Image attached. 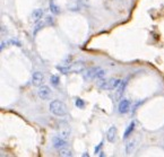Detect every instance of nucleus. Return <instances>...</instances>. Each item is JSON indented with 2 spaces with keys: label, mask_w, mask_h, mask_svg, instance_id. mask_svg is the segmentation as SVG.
Listing matches in <instances>:
<instances>
[{
  "label": "nucleus",
  "mask_w": 164,
  "mask_h": 157,
  "mask_svg": "<svg viewBox=\"0 0 164 157\" xmlns=\"http://www.w3.org/2000/svg\"><path fill=\"white\" fill-rule=\"evenodd\" d=\"M49 110L56 117H65L67 113V106L59 99H53L49 105Z\"/></svg>",
  "instance_id": "nucleus-1"
},
{
  "label": "nucleus",
  "mask_w": 164,
  "mask_h": 157,
  "mask_svg": "<svg viewBox=\"0 0 164 157\" xmlns=\"http://www.w3.org/2000/svg\"><path fill=\"white\" fill-rule=\"evenodd\" d=\"M105 70L100 68V67H95L92 69H88L84 72V78L86 80H92V79H103L105 77Z\"/></svg>",
  "instance_id": "nucleus-2"
},
{
  "label": "nucleus",
  "mask_w": 164,
  "mask_h": 157,
  "mask_svg": "<svg viewBox=\"0 0 164 157\" xmlns=\"http://www.w3.org/2000/svg\"><path fill=\"white\" fill-rule=\"evenodd\" d=\"M120 83H121V80L117 79V78H111V79H104L103 78V79H98V86L101 89L112 91V89H116Z\"/></svg>",
  "instance_id": "nucleus-3"
},
{
  "label": "nucleus",
  "mask_w": 164,
  "mask_h": 157,
  "mask_svg": "<svg viewBox=\"0 0 164 157\" xmlns=\"http://www.w3.org/2000/svg\"><path fill=\"white\" fill-rule=\"evenodd\" d=\"M84 69H85V61H83V60H77V61L72 62L71 64H68L69 74H71V72L78 74V72L84 71Z\"/></svg>",
  "instance_id": "nucleus-4"
},
{
  "label": "nucleus",
  "mask_w": 164,
  "mask_h": 157,
  "mask_svg": "<svg viewBox=\"0 0 164 157\" xmlns=\"http://www.w3.org/2000/svg\"><path fill=\"white\" fill-rule=\"evenodd\" d=\"M51 94H52V92H51V89H50V87H49V86L42 85V86H40V87H39L37 96H39L42 101H46V99H49V98L51 97Z\"/></svg>",
  "instance_id": "nucleus-5"
},
{
  "label": "nucleus",
  "mask_w": 164,
  "mask_h": 157,
  "mask_svg": "<svg viewBox=\"0 0 164 157\" xmlns=\"http://www.w3.org/2000/svg\"><path fill=\"white\" fill-rule=\"evenodd\" d=\"M131 106V102L127 98H122L120 102H119V105H118V111L119 113L121 114H126L129 112Z\"/></svg>",
  "instance_id": "nucleus-6"
},
{
  "label": "nucleus",
  "mask_w": 164,
  "mask_h": 157,
  "mask_svg": "<svg viewBox=\"0 0 164 157\" xmlns=\"http://www.w3.org/2000/svg\"><path fill=\"white\" fill-rule=\"evenodd\" d=\"M52 145L56 149H62V148L67 147L68 144H67L66 138L61 137V136H56L52 138Z\"/></svg>",
  "instance_id": "nucleus-7"
},
{
  "label": "nucleus",
  "mask_w": 164,
  "mask_h": 157,
  "mask_svg": "<svg viewBox=\"0 0 164 157\" xmlns=\"http://www.w3.org/2000/svg\"><path fill=\"white\" fill-rule=\"evenodd\" d=\"M44 83V76L41 71H35L33 72L32 75V84L33 86H36V87H40L42 86Z\"/></svg>",
  "instance_id": "nucleus-8"
},
{
  "label": "nucleus",
  "mask_w": 164,
  "mask_h": 157,
  "mask_svg": "<svg viewBox=\"0 0 164 157\" xmlns=\"http://www.w3.org/2000/svg\"><path fill=\"white\" fill-rule=\"evenodd\" d=\"M137 148V140L136 139H131L126 144V154L127 155H131Z\"/></svg>",
  "instance_id": "nucleus-9"
},
{
  "label": "nucleus",
  "mask_w": 164,
  "mask_h": 157,
  "mask_svg": "<svg viewBox=\"0 0 164 157\" xmlns=\"http://www.w3.org/2000/svg\"><path fill=\"white\" fill-rule=\"evenodd\" d=\"M106 139H108L110 142H114V141H116V139H117V128L114 126H112L108 130Z\"/></svg>",
  "instance_id": "nucleus-10"
},
{
  "label": "nucleus",
  "mask_w": 164,
  "mask_h": 157,
  "mask_svg": "<svg viewBox=\"0 0 164 157\" xmlns=\"http://www.w3.org/2000/svg\"><path fill=\"white\" fill-rule=\"evenodd\" d=\"M135 128H136V122L135 121H132L129 126L127 127V129L125 130V133H123V139L126 140V139H128L129 137L131 136V133H132V131L135 130Z\"/></svg>",
  "instance_id": "nucleus-11"
},
{
  "label": "nucleus",
  "mask_w": 164,
  "mask_h": 157,
  "mask_svg": "<svg viewBox=\"0 0 164 157\" xmlns=\"http://www.w3.org/2000/svg\"><path fill=\"white\" fill-rule=\"evenodd\" d=\"M42 16H43V9L37 8V9H34V10H33L32 17L34 21H41Z\"/></svg>",
  "instance_id": "nucleus-12"
},
{
  "label": "nucleus",
  "mask_w": 164,
  "mask_h": 157,
  "mask_svg": "<svg viewBox=\"0 0 164 157\" xmlns=\"http://www.w3.org/2000/svg\"><path fill=\"white\" fill-rule=\"evenodd\" d=\"M126 86H127V81H126V80H121V83L119 84V86L116 88V91H117V96H118V97H120V96L122 95L125 88H126Z\"/></svg>",
  "instance_id": "nucleus-13"
},
{
  "label": "nucleus",
  "mask_w": 164,
  "mask_h": 157,
  "mask_svg": "<svg viewBox=\"0 0 164 157\" xmlns=\"http://www.w3.org/2000/svg\"><path fill=\"white\" fill-rule=\"evenodd\" d=\"M69 133H70V128L68 125H64V127L61 128V130H60V136L61 137H64V138H67L68 136H69Z\"/></svg>",
  "instance_id": "nucleus-14"
},
{
  "label": "nucleus",
  "mask_w": 164,
  "mask_h": 157,
  "mask_svg": "<svg viewBox=\"0 0 164 157\" xmlns=\"http://www.w3.org/2000/svg\"><path fill=\"white\" fill-rule=\"evenodd\" d=\"M50 10H51L53 14H56V15L60 14V8H59V6H57L53 1H50Z\"/></svg>",
  "instance_id": "nucleus-15"
},
{
  "label": "nucleus",
  "mask_w": 164,
  "mask_h": 157,
  "mask_svg": "<svg viewBox=\"0 0 164 157\" xmlns=\"http://www.w3.org/2000/svg\"><path fill=\"white\" fill-rule=\"evenodd\" d=\"M50 81H51V84H52L53 86H58L59 83H60V78H59V76H57V75H52L51 78H50Z\"/></svg>",
  "instance_id": "nucleus-16"
},
{
  "label": "nucleus",
  "mask_w": 164,
  "mask_h": 157,
  "mask_svg": "<svg viewBox=\"0 0 164 157\" xmlns=\"http://www.w3.org/2000/svg\"><path fill=\"white\" fill-rule=\"evenodd\" d=\"M75 105H76L78 109H84V106H85V102H84L82 98H76V101H75Z\"/></svg>",
  "instance_id": "nucleus-17"
},
{
  "label": "nucleus",
  "mask_w": 164,
  "mask_h": 157,
  "mask_svg": "<svg viewBox=\"0 0 164 157\" xmlns=\"http://www.w3.org/2000/svg\"><path fill=\"white\" fill-rule=\"evenodd\" d=\"M59 155H60V156H67V157L72 156L71 152H70L69 149H66V148H62V149H60V154H59Z\"/></svg>",
  "instance_id": "nucleus-18"
},
{
  "label": "nucleus",
  "mask_w": 164,
  "mask_h": 157,
  "mask_svg": "<svg viewBox=\"0 0 164 157\" xmlns=\"http://www.w3.org/2000/svg\"><path fill=\"white\" fill-rule=\"evenodd\" d=\"M45 25V23L44 22H42V21H39V23L36 24V26H35V28H34V34H36L37 33V31H40L43 26Z\"/></svg>",
  "instance_id": "nucleus-19"
},
{
  "label": "nucleus",
  "mask_w": 164,
  "mask_h": 157,
  "mask_svg": "<svg viewBox=\"0 0 164 157\" xmlns=\"http://www.w3.org/2000/svg\"><path fill=\"white\" fill-rule=\"evenodd\" d=\"M102 146H103V140H102V141L100 142V145H98V147H96V148H95V152H98V149H100V148H101Z\"/></svg>",
  "instance_id": "nucleus-20"
}]
</instances>
